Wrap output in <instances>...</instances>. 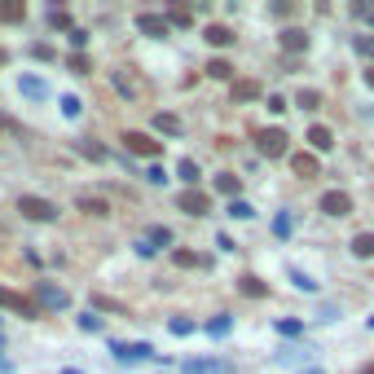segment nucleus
<instances>
[{"mask_svg": "<svg viewBox=\"0 0 374 374\" xmlns=\"http://www.w3.org/2000/svg\"><path fill=\"white\" fill-rule=\"evenodd\" d=\"M286 146H291L286 128H260V132H256V150L264 154V159H282Z\"/></svg>", "mask_w": 374, "mask_h": 374, "instance_id": "1", "label": "nucleus"}, {"mask_svg": "<svg viewBox=\"0 0 374 374\" xmlns=\"http://www.w3.org/2000/svg\"><path fill=\"white\" fill-rule=\"evenodd\" d=\"M119 141H124V150H128V154H137V159H159V150H163L159 141L150 137V132H137V128H128Z\"/></svg>", "mask_w": 374, "mask_h": 374, "instance_id": "2", "label": "nucleus"}, {"mask_svg": "<svg viewBox=\"0 0 374 374\" xmlns=\"http://www.w3.org/2000/svg\"><path fill=\"white\" fill-rule=\"evenodd\" d=\"M317 212L330 216V221H344V216L353 212V194H348V189H326L321 203H317Z\"/></svg>", "mask_w": 374, "mask_h": 374, "instance_id": "3", "label": "nucleus"}, {"mask_svg": "<svg viewBox=\"0 0 374 374\" xmlns=\"http://www.w3.org/2000/svg\"><path fill=\"white\" fill-rule=\"evenodd\" d=\"M31 304L35 308H49V312H62L71 304V295L62 291V286H53V282H40V286H35V295H31Z\"/></svg>", "mask_w": 374, "mask_h": 374, "instance_id": "4", "label": "nucleus"}, {"mask_svg": "<svg viewBox=\"0 0 374 374\" xmlns=\"http://www.w3.org/2000/svg\"><path fill=\"white\" fill-rule=\"evenodd\" d=\"M18 212L27 216V221H44V225L57 221V207H53L49 198H40V194H22L18 198Z\"/></svg>", "mask_w": 374, "mask_h": 374, "instance_id": "5", "label": "nucleus"}, {"mask_svg": "<svg viewBox=\"0 0 374 374\" xmlns=\"http://www.w3.org/2000/svg\"><path fill=\"white\" fill-rule=\"evenodd\" d=\"M163 247H172V229L167 225H150L146 234H141V243H137L141 256H154V251H163Z\"/></svg>", "mask_w": 374, "mask_h": 374, "instance_id": "6", "label": "nucleus"}, {"mask_svg": "<svg viewBox=\"0 0 374 374\" xmlns=\"http://www.w3.org/2000/svg\"><path fill=\"white\" fill-rule=\"evenodd\" d=\"M0 308H9V312H18V317H35V312H40V308H35L31 304V295H22V291H9V286H0Z\"/></svg>", "mask_w": 374, "mask_h": 374, "instance_id": "7", "label": "nucleus"}, {"mask_svg": "<svg viewBox=\"0 0 374 374\" xmlns=\"http://www.w3.org/2000/svg\"><path fill=\"white\" fill-rule=\"evenodd\" d=\"M176 207H180V212H189V216H207L212 198L203 194V189H185V194H176Z\"/></svg>", "mask_w": 374, "mask_h": 374, "instance_id": "8", "label": "nucleus"}, {"mask_svg": "<svg viewBox=\"0 0 374 374\" xmlns=\"http://www.w3.org/2000/svg\"><path fill=\"white\" fill-rule=\"evenodd\" d=\"M111 353H115L119 361H150L154 348H150V344H119V339H111Z\"/></svg>", "mask_w": 374, "mask_h": 374, "instance_id": "9", "label": "nucleus"}, {"mask_svg": "<svg viewBox=\"0 0 374 374\" xmlns=\"http://www.w3.org/2000/svg\"><path fill=\"white\" fill-rule=\"evenodd\" d=\"M18 93H22L27 102H44V97H49V84L35 80V75H22V80H18Z\"/></svg>", "mask_w": 374, "mask_h": 374, "instance_id": "10", "label": "nucleus"}, {"mask_svg": "<svg viewBox=\"0 0 374 374\" xmlns=\"http://www.w3.org/2000/svg\"><path fill=\"white\" fill-rule=\"evenodd\" d=\"M150 128H154V132H163V137H180V119H176L172 111L150 115Z\"/></svg>", "mask_w": 374, "mask_h": 374, "instance_id": "11", "label": "nucleus"}, {"mask_svg": "<svg viewBox=\"0 0 374 374\" xmlns=\"http://www.w3.org/2000/svg\"><path fill=\"white\" fill-rule=\"evenodd\" d=\"M180 374H229V361H185Z\"/></svg>", "mask_w": 374, "mask_h": 374, "instance_id": "12", "label": "nucleus"}, {"mask_svg": "<svg viewBox=\"0 0 374 374\" xmlns=\"http://www.w3.org/2000/svg\"><path fill=\"white\" fill-rule=\"evenodd\" d=\"M137 31H141V35H154V40H163V35H167V22L154 18V14H137Z\"/></svg>", "mask_w": 374, "mask_h": 374, "instance_id": "13", "label": "nucleus"}, {"mask_svg": "<svg viewBox=\"0 0 374 374\" xmlns=\"http://www.w3.org/2000/svg\"><path fill=\"white\" fill-rule=\"evenodd\" d=\"M277 40H282V49H291V53H304L308 49V31H299V27H286Z\"/></svg>", "mask_w": 374, "mask_h": 374, "instance_id": "14", "label": "nucleus"}, {"mask_svg": "<svg viewBox=\"0 0 374 374\" xmlns=\"http://www.w3.org/2000/svg\"><path fill=\"white\" fill-rule=\"evenodd\" d=\"M308 146L326 154V150H330V146H335V132H330V128H326V124H312V128H308Z\"/></svg>", "mask_w": 374, "mask_h": 374, "instance_id": "15", "label": "nucleus"}, {"mask_svg": "<svg viewBox=\"0 0 374 374\" xmlns=\"http://www.w3.org/2000/svg\"><path fill=\"white\" fill-rule=\"evenodd\" d=\"M216 194H225L229 203H234L238 194H243V180H238L234 172H221V176H216Z\"/></svg>", "mask_w": 374, "mask_h": 374, "instance_id": "16", "label": "nucleus"}, {"mask_svg": "<svg viewBox=\"0 0 374 374\" xmlns=\"http://www.w3.org/2000/svg\"><path fill=\"white\" fill-rule=\"evenodd\" d=\"M238 291L251 295V299H264V295H269V286H264L256 273H243V277H238Z\"/></svg>", "mask_w": 374, "mask_h": 374, "instance_id": "17", "label": "nucleus"}, {"mask_svg": "<svg viewBox=\"0 0 374 374\" xmlns=\"http://www.w3.org/2000/svg\"><path fill=\"white\" fill-rule=\"evenodd\" d=\"M348 247H353V256H357V260H374V234H357Z\"/></svg>", "mask_w": 374, "mask_h": 374, "instance_id": "18", "label": "nucleus"}, {"mask_svg": "<svg viewBox=\"0 0 374 374\" xmlns=\"http://www.w3.org/2000/svg\"><path fill=\"white\" fill-rule=\"evenodd\" d=\"M111 80H115V88H119V93H124V97H137V93H141V84H137V80H132V75H128V71H111Z\"/></svg>", "mask_w": 374, "mask_h": 374, "instance_id": "19", "label": "nucleus"}, {"mask_svg": "<svg viewBox=\"0 0 374 374\" xmlns=\"http://www.w3.org/2000/svg\"><path fill=\"white\" fill-rule=\"evenodd\" d=\"M260 97V84L256 80H238L234 84V102H256Z\"/></svg>", "mask_w": 374, "mask_h": 374, "instance_id": "20", "label": "nucleus"}, {"mask_svg": "<svg viewBox=\"0 0 374 374\" xmlns=\"http://www.w3.org/2000/svg\"><path fill=\"white\" fill-rule=\"evenodd\" d=\"M295 106H299V111H317V106H321V93H317V88H299V93H295Z\"/></svg>", "mask_w": 374, "mask_h": 374, "instance_id": "21", "label": "nucleus"}, {"mask_svg": "<svg viewBox=\"0 0 374 374\" xmlns=\"http://www.w3.org/2000/svg\"><path fill=\"white\" fill-rule=\"evenodd\" d=\"M75 207L88 212V216H111V203H106V198H80Z\"/></svg>", "mask_w": 374, "mask_h": 374, "instance_id": "22", "label": "nucleus"}, {"mask_svg": "<svg viewBox=\"0 0 374 374\" xmlns=\"http://www.w3.org/2000/svg\"><path fill=\"white\" fill-rule=\"evenodd\" d=\"M229 330H234V321H229V312H221V317H212V321H207V335H212V339H225Z\"/></svg>", "mask_w": 374, "mask_h": 374, "instance_id": "23", "label": "nucleus"}, {"mask_svg": "<svg viewBox=\"0 0 374 374\" xmlns=\"http://www.w3.org/2000/svg\"><path fill=\"white\" fill-rule=\"evenodd\" d=\"M207 44L212 49H225V44H234V31L229 27H207Z\"/></svg>", "mask_w": 374, "mask_h": 374, "instance_id": "24", "label": "nucleus"}, {"mask_svg": "<svg viewBox=\"0 0 374 374\" xmlns=\"http://www.w3.org/2000/svg\"><path fill=\"white\" fill-rule=\"evenodd\" d=\"M229 216H234V221H256V207H251L247 198H234L229 203Z\"/></svg>", "mask_w": 374, "mask_h": 374, "instance_id": "25", "label": "nucleus"}, {"mask_svg": "<svg viewBox=\"0 0 374 374\" xmlns=\"http://www.w3.org/2000/svg\"><path fill=\"white\" fill-rule=\"evenodd\" d=\"M286 273H291V282L299 286V291H308V295H317V282H312V277H308L304 269H295V264H291V269H286Z\"/></svg>", "mask_w": 374, "mask_h": 374, "instance_id": "26", "label": "nucleus"}, {"mask_svg": "<svg viewBox=\"0 0 374 374\" xmlns=\"http://www.w3.org/2000/svg\"><path fill=\"white\" fill-rule=\"evenodd\" d=\"M207 75H212V80H234V66H229L225 57H212V62H207Z\"/></svg>", "mask_w": 374, "mask_h": 374, "instance_id": "27", "label": "nucleus"}, {"mask_svg": "<svg viewBox=\"0 0 374 374\" xmlns=\"http://www.w3.org/2000/svg\"><path fill=\"white\" fill-rule=\"evenodd\" d=\"M75 150L84 154V159H93V163H102V159H106V150H102V146H93L88 137H84V141H75Z\"/></svg>", "mask_w": 374, "mask_h": 374, "instance_id": "28", "label": "nucleus"}, {"mask_svg": "<svg viewBox=\"0 0 374 374\" xmlns=\"http://www.w3.org/2000/svg\"><path fill=\"white\" fill-rule=\"evenodd\" d=\"M176 176L185 180V185H194V180H198V163H194V159H180V163H176Z\"/></svg>", "mask_w": 374, "mask_h": 374, "instance_id": "29", "label": "nucleus"}, {"mask_svg": "<svg viewBox=\"0 0 374 374\" xmlns=\"http://www.w3.org/2000/svg\"><path fill=\"white\" fill-rule=\"evenodd\" d=\"M291 229H295V216H291V212H282V216L273 221V234H277V238H291Z\"/></svg>", "mask_w": 374, "mask_h": 374, "instance_id": "30", "label": "nucleus"}, {"mask_svg": "<svg viewBox=\"0 0 374 374\" xmlns=\"http://www.w3.org/2000/svg\"><path fill=\"white\" fill-rule=\"evenodd\" d=\"M62 115H66V119H80V115H84V102L75 97V93H66V97H62Z\"/></svg>", "mask_w": 374, "mask_h": 374, "instance_id": "31", "label": "nucleus"}, {"mask_svg": "<svg viewBox=\"0 0 374 374\" xmlns=\"http://www.w3.org/2000/svg\"><path fill=\"white\" fill-rule=\"evenodd\" d=\"M22 18H27L22 5H0V22H22Z\"/></svg>", "mask_w": 374, "mask_h": 374, "instance_id": "32", "label": "nucleus"}, {"mask_svg": "<svg viewBox=\"0 0 374 374\" xmlns=\"http://www.w3.org/2000/svg\"><path fill=\"white\" fill-rule=\"evenodd\" d=\"M353 49L361 57H374V35H353Z\"/></svg>", "mask_w": 374, "mask_h": 374, "instance_id": "33", "label": "nucleus"}, {"mask_svg": "<svg viewBox=\"0 0 374 374\" xmlns=\"http://www.w3.org/2000/svg\"><path fill=\"white\" fill-rule=\"evenodd\" d=\"M80 330L97 335V330H102V317H97V312H80Z\"/></svg>", "mask_w": 374, "mask_h": 374, "instance_id": "34", "label": "nucleus"}, {"mask_svg": "<svg viewBox=\"0 0 374 374\" xmlns=\"http://www.w3.org/2000/svg\"><path fill=\"white\" fill-rule=\"evenodd\" d=\"M66 40H71V49H80V53H84V44H88V31H84V27H71V31H66Z\"/></svg>", "mask_w": 374, "mask_h": 374, "instance_id": "35", "label": "nucleus"}, {"mask_svg": "<svg viewBox=\"0 0 374 374\" xmlns=\"http://www.w3.org/2000/svg\"><path fill=\"white\" fill-rule=\"evenodd\" d=\"M49 22H53L57 31H71V27H75V22H71V18H66V14H62V9H57V5L49 9Z\"/></svg>", "mask_w": 374, "mask_h": 374, "instance_id": "36", "label": "nucleus"}, {"mask_svg": "<svg viewBox=\"0 0 374 374\" xmlns=\"http://www.w3.org/2000/svg\"><path fill=\"white\" fill-rule=\"evenodd\" d=\"M291 163H295V172H299V176H308V172H312V167H317V163H312V154H295V159H291Z\"/></svg>", "mask_w": 374, "mask_h": 374, "instance_id": "37", "label": "nucleus"}, {"mask_svg": "<svg viewBox=\"0 0 374 374\" xmlns=\"http://www.w3.org/2000/svg\"><path fill=\"white\" fill-rule=\"evenodd\" d=\"M167 330H172V335H189V330H194V321H185V317H172V321H167Z\"/></svg>", "mask_w": 374, "mask_h": 374, "instance_id": "38", "label": "nucleus"}, {"mask_svg": "<svg viewBox=\"0 0 374 374\" xmlns=\"http://www.w3.org/2000/svg\"><path fill=\"white\" fill-rule=\"evenodd\" d=\"M146 176H150V185H167V172H163L159 163H150V172H146Z\"/></svg>", "mask_w": 374, "mask_h": 374, "instance_id": "39", "label": "nucleus"}, {"mask_svg": "<svg viewBox=\"0 0 374 374\" xmlns=\"http://www.w3.org/2000/svg\"><path fill=\"white\" fill-rule=\"evenodd\" d=\"M277 335H299V321H277Z\"/></svg>", "mask_w": 374, "mask_h": 374, "instance_id": "40", "label": "nucleus"}, {"mask_svg": "<svg viewBox=\"0 0 374 374\" xmlns=\"http://www.w3.org/2000/svg\"><path fill=\"white\" fill-rule=\"evenodd\" d=\"M176 264H189V269H194V264H203L198 256H189V251H176Z\"/></svg>", "mask_w": 374, "mask_h": 374, "instance_id": "41", "label": "nucleus"}, {"mask_svg": "<svg viewBox=\"0 0 374 374\" xmlns=\"http://www.w3.org/2000/svg\"><path fill=\"white\" fill-rule=\"evenodd\" d=\"M269 111H273V115H282V111H286V97H277V93H273V97H269Z\"/></svg>", "mask_w": 374, "mask_h": 374, "instance_id": "42", "label": "nucleus"}, {"mask_svg": "<svg viewBox=\"0 0 374 374\" xmlns=\"http://www.w3.org/2000/svg\"><path fill=\"white\" fill-rule=\"evenodd\" d=\"M361 80H366V88L374 93V66H370V71H366V75H361Z\"/></svg>", "mask_w": 374, "mask_h": 374, "instance_id": "43", "label": "nucleus"}, {"mask_svg": "<svg viewBox=\"0 0 374 374\" xmlns=\"http://www.w3.org/2000/svg\"><path fill=\"white\" fill-rule=\"evenodd\" d=\"M357 374H374V361H370V366H361V370H357Z\"/></svg>", "mask_w": 374, "mask_h": 374, "instance_id": "44", "label": "nucleus"}, {"mask_svg": "<svg viewBox=\"0 0 374 374\" xmlns=\"http://www.w3.org/2000/svg\"><path fill=\"white\" fill-rule=\"evenodd\" d=\"M5 62H9V53H5V49H0V66H5Z\"/></svg>", "mask_w": 374, "mask_h": 374, "instance_id": "45", "label": "nucleus"}, {"mask_svg": "<svg viewBox=\"0 0 374 374\" xmlns=\"http://www.w3.org/2000/svg\"><path fill=\"white\" fill-rule=\"evenodd\" d=\"M304 374H326V370H304Z\"/></svg>", "mask_w": 374, "mask_h": 374, "instance_id": "46", "label": "nucleus"}, {"mask_svg": "<svg viewBox=\"0 0 374 374\" xmlns=\"http://www.w3.org/2000/svg\"><path fill=\"white\" fill-rule=\"evenodd\" d=\"M370 330H374V317H370Z\"/></svg>", "mask_w": 374, "mask_h": 374, "instance_id": "47", "label": "nucleus"}]
</instances>
